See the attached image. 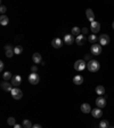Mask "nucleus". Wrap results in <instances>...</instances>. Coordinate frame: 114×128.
<instances>
[{"mask_svg": "<svg viewBox=\"0 0 114 128\" xmlns=\"http://www.w3.org/2000/svg\"><path fill=\"white\" fill-rule=\"evenodd\" d=\"M32 128H42V126L41 125H38V124H35V125H33V127Z\"/></svg>", "mask_w": 114, "mask_h": 128, "instance_id": "nucleus-35", "label": "nucleus"}, {"mask_svg": "<svg viewBox=\"0 0 114 128\" xmlns=\"http://www.w3.org/2000/svg\"><path fill=\"white\" fill-rule=\"evenodd\" d=\"M14 53H15V55H21L23 53V47L22 46H15L14 47Z\"/></svg>", "mask_w": 114, "mask_h": 128, "instance_id": "nucleus-23", "label": "nucleus"}, {"mask_svg": "<svg viewBox=\"0 0 114 128\" xmlns=\"http://www.w3.org/2000/svg\"><path fill=\"white\" fill-rule=\"evenodd\" d=\"M7 12V7L3 5H1V7H0V13L2 14V15H5V13Z\"/></svg>", "mask_w": 114, "mask_h": 128, "instance_id": "nucleus-29", "label": "nucleus"}, {"mask_svg": "<svg viewBox=\"0 0 114 128\" xmlns=\"http://www.w3.org/2000/svg\"><path fill=\"white\" fill-rule=\"evenodd\" d=\"M91 114H93V117L94 118H101L102 116H103V111H102L99 108H96V109H94V110H91Z\"/></svg>", "mask_w": 114, "mask_h": 128, "instance_id": "nucleus-15", "label": "nucleus"}, {"mask_svg": "<svg viewBox=\"0 0 114 128\" xmlns=\"http://www.w3.org/2000/svg\"><path fill=\"white\" fill-rule=\"evenodd\" d=\"M27 80H29V82L31 84V85H38L40 81V77L38 73H33V72H32L31 74L29 76Z\"/></svg>", "mask_w": 114, "mask_h": 128, "instance_id": "nucleus-4", "label": "nucleus"}, {"mask_svg": "<svg viewBox=\"0 0 114 128\" xmlns=\"http://www.w3.org/2000/svg\"><path fill=\"white\" fill-rule=\"evenodd\" d=\"M81 111L83 112V113H89V112H91V106L89 103H82L81 104Z\"/></svg>", "mask_w": 114, "mask_h": 128, "instance_id": "nucleus-16", "label": "nucleus"}, {"mask_svg": "<svg viewBox=\"0 0 114 128\" xmlns=\"http://www.w3.org/2000/svg\"><path fill=\"white\" fill-rule=\"evenodd\" d=\"M22 82V77L19 74H16V76H13V78H11V85L14 86V87H18L19 85H21Z\"/></svg>", "mask_w": 114, "mask_h": 128, "instance_id": "nucleus-9", "label": "nucleus"}, {"mask_svg": "<svg viewBox=\"0 0 114 128\" xmlns=\"http://www.w3.org/2000/svg\"><path fill=\"white\" fill-rule=\"evenodd\" d=\"M75 40L74 38H73V36L72 34H66V36H64V42L66 44L67 46H71L72 44L74 42Z\"/></svg>", "mask_w": 114, "mask_h": 128, "instance_id": "nucleus-14", "label": "nucleus"}, {"mask_svg": "<svg viewBox=\"0 0 114 128\" xmlns=\"http://www.w3.org/2000/svg\"><path fill=\"white\" fill-rule=\"evenodd\" d=\"M51 46L54 48H56V49H58V48H61L63 46V41H62L61 38H55V39L51 40Z\"/></svg>", "mask_w": 114, "mask_h": 128, "instance_id": "nucleus-10", "label": "nucleus"}, {"mask_svg": "<svg viewBox=\"0 0 114 128\" xmlns=\"http://www.w3.org/2000/svg\"><path fill=\"white\" fill-rule=\"evenodd\" d=\"M99 128H109V121L107 120H102L99 122Z\"/></svg>", "mask_w": 114, "mask_h": 128, "instance_id": "nucleus-28", "label": "nucleus"}, {"mask_svg": "<svg viewBox=\"0 0 114 128\" xmlns=\"http://www.w3.org/2000/svg\"><path fill=\"white\" fill-rule=\"evenodd\" d=\"M85 61H91V55H89V54H87V55H85Z\"/></svg>", "mask_w": 114, "mask_h": 128, "instance_id": "nucleus-30", "label": "nucleus"}, {"mask_svg": "<svg viewBox=\"0 0 114 128\" xmlns=\"http://www.w3.org/2000/svg\"><path fill=\"white\" fill-rule=\"evenodd\" d=\"M110 44V36L109 34H102L99 37V45L101 46H106Z\"/></svg>", "mask_w": 114, "mask_h": 128, "instance_id": "nucleus-8", "label": "nucleus"}, {"mask_svg": "<svg viewBox=\"0 0 114 128\" xmlns=\"http://www.w3.org/2000/svg\"><path fill=\"white\" fill-rule=\"evenodd\" d=\"M24 126L23 125H19V124H16L15 126H14V128H23Z\"/></svg>", "mask_w": 114, "mask_h": 128, "instance_id": "nucleus-34", "label": "nucleus"}, {"mask_svg": "<svg viewBox=\"0 0 114 128\" xmlns=\"http://www.w3.org/2000/svg\"><path fill=\"white\" fill-rule=\"evenodd\" d=\"M86 68H87V63H86L85 60H78L74 63V69L77 70V71H82Z\"/></svg>", "mask_w": 114, "mask_h": 128, "instance_id": "nucleus-2", "label": "nucleus"}, {"mask_svg": "<svg viewBox=\"0 0 114 128\" xmlns=\"http://www.w3.org/2000/svg\"><path fill=\"white\" fill-rule=\"evenodd\" d=\"M96 93L98 95H105V88L103 86H97L96 87Z\"/></svg>", "mask_w": 114, "mask_h": 128, "instance_id": "nucleus-24", "label": "nucleus"}, {"mask_svg": "<svg viewBox=\"0 0 114 128\" xmlns=\"http://www.w3.org/2000/svg\"><path fill=\"white\" fill-rule=\"evenodd\" d=\"M7 124H8L9 126H15V125H16V119H15L14 117H9V118L7 119Z\"/></svg>", "mask_w": 114, "mask_h": 128, "instance_id": "nucleus-27", "label": "nucleus"}, {"mask_svg": "<svg viewBox=\"0 0 114 128\" xmlns=\"http://www.w3.org/2000/svg\"><path fill=\"white\" fill-rule=\"evenodd\" d=\"M0 87H1V89L5 92H10L14 89V86L11 85V82H7V81H3V82H1V85H0Z\"/></svg>", "mask_w": 114, "mask_h": 128, "instance_id": "nucleus-6", "label": "nucleus"}, {"mask_svg": "<svg viewBox=\"0 0 114 128\" xmlns=\"http://www.w3.org/2000/svg\"><path fill=\"white\" fill-rule=\"evenodd\" d=\"M31 71H32V72H33V73H35V72H37V71H38V68H37V66H35V65H33V66H32V68H31Z\"/></svg>", "mask_w": 114, "mask_h": 128, "instance_id": "nucleus-33", "label": "nucleus"}, {"mask_svg": "<svg viewBox=\"0 0 114 128\" xmlns=\"http://www.w3.org/2000/svg\"><path fill=\"white\" fill-rule=\"evenodd\" d=\"M87 68L90 72H97L99 69H101V64L98 63V61L96 60H91L87 63Z\"/></svg>", "mask_w": 114, "mask_h": 128, "instance_id": "nucleus-1", "label": "nucleus"}, {"mask_svg": "<svg viewBox=\"0 0 114 128\" xmlns=\"http://www.w3.org/2000/svg\"><path fill=\"white\" fill-rule=\"evenodd\" d=\"M81 29H80L79 26H74V28H72V31H71V34L73 36V37H78V36H80L81 33Z\"/></svg>", "mask_w": 114, "mask_h": 128, "instance_id": "nucleus-21", "label": "nucleus"}, {"mask_svg": "<svg viewBox=\"0 0 114 128\" xmlns=\"http://www.w3.org/2000/svg\"><path fill=\"white\" fill-rule=\"evenodd\" d=\"M88 41H89V42H91V44H95L96 41H98V37L93 33V34H90L89 37H88Z\"/></svg>", "mask_w": 114, "mask_h": 128, "instance_id": "nucleus-22", "label": "nucleus"}, {"mask_svg": "<svg viewBox=\"0 0 114 128\" xmlns=\"http://www.w3.org/2000/svg\"><path fill=\"white\" fill-rule=\"evenodd\" d=\"M23 126H24V128H32V127H33L32 122L30 121L29 119H24L23 120Z\"/></svg>", "mask_w": 114, "mask_h": 128, "instance_id": "nucleus-26", "label": "nucleus"}, {"mask_svg": "<svg viewBox=\"0 0 114 128\" xmlns=\"http://www.w3.org/2000/svg\"><path fill=\"white\" fill-rule=\"evenodd\" d=\"M2 78H3V80H5V81H8L9 79H11V78H13V76H11V73L9 71H6V72H3V73H2Z\"/></svg>", "mask_w": 114, "mask_h": 128, "instance_id": "nucleus-25", "label": "nucleus"}, {"mask_svg": "<svg viewBox=\"0 0 114 128\" xmlns=\"http://www.w3.org/2000/svg\"><path fill=\"white\" fill-rule=\"evenodd\" d=\"M90 30H91V32H93L94 34H95V33H97V32L101 30V24H99L98 22L94 21L93 23L90 24Z\"/></svg>", "mask_w": 114, "mask_h": 128, "instance_id": "nucleus-12", "label": "nucleus"}, {"mask_svg": "<svg viewBox=\"0 0 114 128\" xmlns=\"http://www.w3.org/2000/svg\"><path fill=\"white\" fill-rule=\"evenodd\" d=\"M32 61L34 62V64H40L42 63V57H41V55H40L39 53H34L33 55H32Z\"/></svg>", "mask_w": 114, "mask_h": 128, "instance_id": "nucleus-13", "label": "nucleus"}, {"mask_svg": "<svg viewBox=\"0 0 114 128\" xmlns=\"http://www.w3.org/2000/svg\"><path fill=\"white\" fill-rule=\"evenodd\" d=\"M86 15H87V18L89 20V21L93 23L94 22V18H95V14H94L93 9H90V8H88L87 10H86Z\"/></svg>", "mask_w": 114, "mask_h": 128, "instance_id": "nucleus-18", "label": "nucleus"}, {"mask_svg": "<svg viewBox=\"0 0 114 128\" xmlns=\"http://www.w3.org/2000/svg\"><path fill=\"white\" fill-rule=\"evenodd\" d=\"M11 96H13L14 100H21L22 97H23V92L19 89L18 87H14V89L11 90Z\"/></svg>", "mask_w": 114, "mask_h": 128, "instance_id": "nucleus-3", "label": "nucleus"}, {"mask_svg": "<svg viewBox=\"0 0 114 128\" xmlns=\"http://www.w3.org/2000/svg\"><path fill=\"white\" fill-rule=\"evenodd\" d=\"M3 68H5V64H3L2 61H1V62H0V71H1V72L3 71Z\"/></svg>", "mask_w": 114, "mask_h": 128, "instance_id": "nucleus-32", "label": "nucleus"}, {"mask_svg": "<svg viewBox=\"0 0 114 128\" xmlns=\"http://www.w3.org/2000/svg\"><path fill=\"white\" fill-rule=\"evenodd\" d=\"M3 49H5V53H6V56H7L8 58H11L14 56V48L11 47L10 45H6L5 47H3Z\"/></svg>", "mask_w": 114, "mask_h": 128, "instance_id": "nucleus-7", "label": "nucleus"}, {"mask_svg": "<svg viewBox=\"0 0 114 128\" xmlns=\"http://www.w3.org/2000/svg\"><path fill=\"white\" fill-rule=\"evenodd\" d=\"M73 82H74L75 85H81V84L83 82V77L80 74L75 76V77L73 78Z\"/></svg>", "mask_w": 114, "mask_h": 128, "instance_id": "nucleus-20", "label": "nucleus"}, {"mask_svg": "<svg viewBox=\"0 0 114 128\" xmlns=\"http://www.w3.org/2000/svg\"><path fill=\"white\" fill-rule=\"evenodd\" d=\"M112 28H113V30H114V22L112 23Z\"/></svg>", "mask_w": 114, "mask_h": 128, "instance_id": "nucleus-36", "label": "nucleus"}, {"mask_svg": "<svg viewBox=\"0 0 114 128\" xmlns=\"http://www.w3.org/2000/svg\"><path fill=\"white\" fill-rule=\"evenodd\" d=\"M96 105L99 109L105 108V105H106V97H98V98L96 100Z\"/></svg>", "mask_w": 114, "mask_h": 128, "instance_id": "nucleus-11", "label": "nucleus"}, {"mask_svg": "<svg viewBox=\"0 0 114 128\" xmlns=\"http://www.w3.org/2000/svg\"><path fill=\"white\" fill-rule=\"evenodd\" d=\"M81 32H82V34H87V33H88V29H87V28H82V29H81Z\"/></svg>", "mask_w": 114, "mask_h": 128, "instance_id": "nucleus-31", "label": "nucleus"}, {"mask_svg": "<svg viewBox=\"0 0 114 128\" xmlns=\"http://www.w3.org/2000/svg\"><path fill=\"white\" fill-rule=\"evenodd\" d=\"M8 23H9V18L7 17V15H1L0 16V24H1V25L6 26V25H8Z\"/></svg>", "mask_w": 114, "mask_h": 128, "instance_id": "nucleus-19", "label": "nucleus"}, {"mask_svg": "<svg viewBox=\"0 0 114 128\" xmlns=\"http://www.w3.org/2000/svg\"><path fill=\"white\" fill-rule=\"evenodd\" d=\"M110 128H114V127H110Z\"/></svg>", "mask_w": 114, "mask_h": 128, "instance_id": "nucleus-37", "label": "nucleus"}, {"mask_svg": "<svg viewBox=\"0 0 114 128\" xmlns=\"http://www.w3.org/2000/svg\"><path fill=\"white\" fill-rule=\"evenodd\" d=\"M75 42H77L78 46H83L86 42V37L83 34H80L77 37V39H75Z\"/></svg>", "mask_w": 114, "mask_h": 128, "instance_id": "nucleus-17", "label": "nucleus"}, {"mask_svg": "<svg viewBox=\"0 0 114 128\" xmlns=\"http://www.w3.org/2000/svg\"><path fill=\"white\" fill-rule=\"evenodd\" d=\"M90 52H91V55L93 56H98L101 55L102 53V46L98 45V44H94L90 48Z\"/></svg>", "mask_w": 114, "mask_h": 128, "instance_id": "nucleus-5", "label": "nucleus"}]
</instances>
